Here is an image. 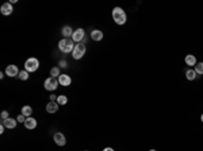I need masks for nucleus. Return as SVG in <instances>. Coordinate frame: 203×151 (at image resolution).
Wrapping results in <instances>:
<instances>
[{
    "label": "nucleus",
    "instance_id": "nucleus-1",
    "mask_svg": "<svg viewBox=\"0 0 203 151\" xmlns=\"http://www.w3.org/2000/svg\"><path fill=\"white\" fill-rule=\"evenodd\" d=\"M113 19H114V22L117 23V25H125L126 23V20H127V15H126V12L123 11V8H121V7H115V8L113 10Z\"/></svg>",
    "mask_w": 203,
    "mask_h": 151
},
{
    "label": "nucleus",
    "instance_id": "nucleus-25",
    "mask_svg": "<svg viewBox=\"0 0 203 151\" xmlns=\"http://www.w3.org/2000/svg\"><path fill=\"white\" fill-rule=\"evenodd\" d=\"M58 65H60V68H66V66H68V64H66L65 60H61Z\"/></svg>",
    "mask_w": 203,
    "mask_h": 151
},
{
    "label": "nucleus",
    "instance_id": "nucleus-28",
    "mask_svg": "<svg viewBox=\"0 0 203 151\" xmlns=\"http://www.w3.org/2000/svg\"><path fill=\"white\" fill-rule=\"evenodd\" d=\"M103 151H114V149H111V147H106Z\"/></svg>",
    "mask_w": 203,
    "mask_h": 151
},
{
    "label": "nucleus",
    "instance_id": "nucleus-11",
    "mask_svg": "<svg viewBox=\"0 0 203 151\" xmlns=\"http://www.w3.org/2000/svg\"><path fill=\"white\" fill-rule=\"evenodd\" d=\"M58 103L57 101H49L46 105V112L47 113H56L57 111H58Z\"/></svg>",
    "mask_w": 203,
    "mask_h": 151
},
{
    "label": "nucleus",
    "instance_id": "nucleus-29",
    "mask_svg": "<svg viewBox=\"0 0 203 151\" xmlns=\"http://www.w3.org/2000/svg\"><path fill=\"white\" fill-rule=\"evenodd\" d=\"M201 120H202V123H203V113H202V115H201Z\"/></svg>",
    "mask_w": 203,
    "mask_h": 151
},
{
    "label": "nucleus",
    "instance_id": "nucleus-21",
    "mask_svg": "<svg viewBox=\"0 0 203 151\" xmlns=\"http://www.w3.org/2000/svg\"><path fill=\"white\" fill-rule=\"evenodd\" d=\"M57 103H58V105H65L66 103H68V97L66 96H64V95H61V96H57Z\"/></svg>",
    "mask_w": 203,
    "mask_h": 151
},
{
    "label": "nucleus",
    "instance_id": "nucleus-16",
    "mask_svg": "<svg viewBox=\"0 0 203 151\" xmlns=\"http://www.w3.org/2000/svg\"><path fill=\"white\" fill-rule=\"evenodd\" d=\"M91 38H92L94 41H102L103 39V33L100 31V30H94L92 33H91Z\"/></svg>",
    "mask_w": 203,
    "mask_h": 151
},
{
    "label": "nucleus",
    "instance_id": "nucleus-4",
    "mask_svg": "<svg viewBox=\"0 0 203 151\" xmlns=\"http://www.w3.org/2000/svg\"><path fill=\"white\" fill-rule=\"evenodd\" d=\"M86 45L84 43H76V46H74V49L72 51V57L73 60H81V58L84 57V54H86Z\"/></svg>",
    "mask_w": 203,
    "mask_h": 151
},
{
    "label": "nucleus",
    "instance_id": "nucleus-30",
    "mask_svg": "<svg viewBox=\"0 0 203 151\" xmlns=\"http://www.w3.org/2000/svg\"><path fill=\"white\" fill-rule=\"evenodd\" d=\"M149 151H156V150H153V149H152V150H149Z\"/></svg>",
    "mask_w": 203,
    "mask_h": 151
},
{
    "label": "nucleus",
    "instance_id": "nucleus-7",
    "mask_svg": "<svg viewBox=\"0 0 203 151\" xmlns=\"http://www.w3.org/2000/svg\"><path fill=\"white\" fill-rule=\"evenodd\" d=\"M6 76H8V77H18V74L20 73L18 66L16 65H8V66L6 68Z\"/></svg>",
    "mask_w": 203,
    "mask_h": 151
},
{
    "label": "nucleus",
    "instance_id": "nucleus-20",
    "mask_svg": "<svg viewBox=\"0 0 203 151\" xmlns=\"http://www.w3.org/2000/svg\"><path fill=\"white\" fill-rule=\"evenodd\" d=\"M194 70H195L196 74L203 76V62H198V64H196L195 68H194Z\"/></svg>",
    "mask_w": 203,
    "mask_h": 151
},
{
    "label": "nucleus",
    "instance_id": "nucleus-27",
    "mask_svg": "<svg viewBox=\"0 0 203 151\" xmlns=\"http://www.w3.org/2000/svg\"><path fill=\"white\" fill-rule=\"evenodd\" d=\"M4 130H6V127L2 124V126H0V134H3V132H4Z\"/></svg>",
    "mask_w": 203,
    "mask_h": 151
},
{
    "label": "nucleus",
    "instance_id": "nucleus-24",
    "mask_svg": "<svg viewBox=\"0 0 203 151\" xmlns=\"http://www.w3.org/2000/svg\"><path fill=\"white\" fill-rule=\"evenodd\" d=\"M26 119H27V118H26L25 115H22V113H20V115H18V118H16V120H18L19 123H25Z\"/></svg>",
    "mask_w": 203,
    "mask_h": 151
},
{
    "label": "nucleus",
    "instance_id": "nucleus-18",
    "mask_svg": "<svg viewBox=\"0 0 203 151\" xmlns=\"http://www.w3.org/2000/svg\"><path fill=\"white\" fill-rule=\"evenodd\" d=\"M61 76V72H60V68L58 66H54L50 69V77H54V78H58Z\"/></svg>",
    "mask_w": 203,
    "mask_h": 151
},
{
    "label": "nucleus",
    "instance_id": "nucleus-23",
    "mask_svg": "<svg viewBox=\"0 0 203 151\" xmlns=\"http://www.w3.org/2000/svg\"><path fill=\"white\" fill-rule=\"evenodd\" d=\"M0 118H2V123H3L6 119H8V118H10V113L7 112V111H3V112H2V115H0Z\"/></svg>",
    "mask_w": 203,
    "mask_h": 151
},
{
    "label": "nucleus",
    "instance_id": "nucleus-5",
    "mask_svg": "<svg viewBox=\"0 0 203 151\" xmlns=\"http://www.w3.org/2000/svg\"><path fill=\"white\" fill-rule=\"evenodd\" d=\"M58 85H60V82H58V78L49 77V78H46V80H45V84H43V87H45V89H46V91H50V92H53V91H56V89L58 88Z\"/></svg>",
    "mask_w": 203,
    "mask_h": 151
},
{
    "label": "nucleus",
    "instance_id": "nucleus-8",
    "mask_svg": "<svg viewBox=\"0 0 203 151\" xmlns=\"http://www.w3.org/2000/svg\"><path fill=\"white\" fill-rule=\"evenodd\" d=\"M53 139H54V142H56V145L57 146H65L66 145V138H65V135H64L62 132H56L54 134V136H53Z\"/></svg>",
    "mask_w": 203,
    "mask_h": 151
},
{
    "label": "nucleus",
    "instance_id": "nucleus-26",
    "mask_svg": "<svg viewBox=\"0 0 203 151\" xmlns=\"http://www.w3.org/2000/svg\"><path fill=\"white\" fill-rule=\"evenodd\" d=\"M57 100V96L56 95H50V101H56Z\"/></svg>",
    "mask_w": 203,
    "mask_h": 151
},
{
    "label": "nucleus",
    "instance_id": "nucleus-9",
    "mask_svg": "<svg viewBox=\"0 0 203 151\" xmlns=\"http://www.w3.org/2000/svg\"><path fill=\"white\" fill-rule=\"evenodd\" d=\"M14 11V8H12V4L10 2H7L4 3L2 7H0V12H2V15H6V16H8V15H11Z\"/></svg>",
    "mask_w": 203,
    "mask_h": 151
},
{
    "label": "nucleus",
    "instance_id": "nucleus-3",
    "mask_svg": "<svg viewBox=\"0 0 203 151\" xmlns=\"http://www.w3.org/2000/svg\"><path fill=\"white\" fill-rule=\"evenodd\" d=\"M39 68V61L37 60V58H29V60H26L25 62V70L29 72V73H33V72H37Z\"/></svg>",
    "mask_w": 203,
    "mask_h": 151
},
{
    "label": "nucleus",
    "instance_id": "nucleus-13",
    "mask_svg": "<svg viewBox=\"0 0 203 151\" xmlns=\"http://www.w3.org/2000/svg\"><path fill=\"white\" fill-rule=\"evenodd\" d=\"M23 124H25L26 130H34V128L37 127V120L30 116V118H27V119H26V122L23 123Z\"/></svg>",
    "mask_w": 203,
    "mask_h": 151
},
{
    "label": "nucleus",
    "instance_id": "nucleus-2",
    "mask_svg": "<svg viewBox=\"0 0 203 151\" xmlns=\"http://www.w3.org/2000/svg\"><path fill=\"white\" fill-rule=\"evenodd\" d=\"M74 46H76V45H73L72 38H69V39L64 38V39H61L58 42V49L62 51V53H72Z\"/></svg>",
    "mask_w": 203,
    "mask_h": 151
},
{
    "label": "nucleus",
    "instance_id": "nucleus-14",
    "mask_svg": "<svg viewBox=\"0 0 203 151\" xmlns=\"http://www.w3.org/2000/svg\"><path fill=\"white\" fill-rule=\"evenodd\" d=\"M73 33H74V31L72 30V27H70V26H64V27H62V30H61V34H62V37H64V38H66V39L72 38Z\"/></svg>",
    "mask_w": 203,
    "mask_h": 151
},
{
    "label": "nucleus",
    "instance_id": "nucleus-31",
    "mask_svg": "<svg viewBox=\"0 0 203 151\" xmlns=\"http://www.w3.org/2000/svg\"><path fill=\"white\" fill-rule=\"evenodd\" d=\"M86 151H88V150H86Z\"/></svg>",
    "mask_w": 203,
    "mask_h": 151
},
{
    "label": "nucleus",
    "instance_id": "nucleus-15",
    "mask_svg": "<svg viewBox=\"0 0 203 151\" xmlns=\"http://www.w3.org/2000/svg\"><path fill=\"white\" fill-rule=\"evenodd\" d=\"M184 61H185V65H188V66H191V68H192V66L195 68V65L198 64V61H196V57L192 56V54H188V56H185Z\"/></svg>",
    "mask_w": 203,
    "mask_h": 151
},
{
    "label": "nucleus",
    "instance_id": "nucleus-17",
    "mask_svg": "<svg viewBox=\"0 0 203 151\" xmlns=\"http://www.w3.org/2000/svg\"><path fill=\"white\" fill-rule=\"evenodd\" d=\"M22 115H25L26 118H30V116L33 115V108L30 107V105H25V107H22Z\"/></svg>",
    "mask_w": 203,
    "mask_h": 151
},
{
    "label": "nucleus",
    "instance_id": "nucleus-19",
    "mask_svg": "<svg viewBox=\"0 0 203 151\" xmlns=\"http://www.w3.org/2000/svg\"><path fill=\"white\" fill-rule=\"evenodd\" d=\"M185 77H187V80H188V81L195 80V78H196V73H195V70H194V69H188L187 72H185Z\"/></svg>",
    "mask_w": 203,
    "mask_h": 151
},
{
    "label": "nucleus",
    "instance_id": "nucleus-22",
    "mask_svg": "<svg viewBox=\"0 0 203 151\" xmlns=\"http://www.w3.org/2000/svg\"><path fill=\"white\" fill-rule=\"evenodd\" d=\"M29 76L30 73L29 72H26V70H22L20 73L18 74V77H19V80H22V81H26V80H29Z\"/></svg>",
    "mask_w": 203,
    "mask_h": 151
},
{
    "label": "nucleus",
    "instance_id": "nucleus-12",
    "mask_svg": "<svg viewBox=\"0 0 203 151\" xmlns=\"http://www.w3.org/2000/svg\"><path fill=\"white\" fill-rule=\"evenodd\" d=\"M16 123H18V120L16 119H12V118H8V119H6L4 122L2 123L3 126L6 127V128H8V130H14L16 127Z\"/></svg>",
    "mask_w": 203,
    "mask_h": 151
},
{
    "label": "nucleus",
    "instance_id": "nucleus-6",
    "mask_svg": "<svg viewBox=\"0 0 203 151\" xmlns=\"http://www.w3.org/2000/svg\"><path fill=\"white\" fill-rule=\"evenodd\" d=\"M83 39H86V33H84V30L83 29L74 30V33H73V35H72V41H73V42L80 43Z\"/></svg>",
    "mask_w": 203,
    "mask_h": 151
},
{
    "label": "nucleus",
    "instance_id": "nucleus-10",
    "mask_svg": "<svg viewBox=\"0 0 203 151\" xmlns=\"http://www.w3.org/2000/svg\"><path fill=\"white\" fill-rule=\"evenodd\" d=\"M58 82H60V85H62V87H69V85L72 84V78H70V76H68V74H61L58 77Z\"/></svg>",
    "mask_w": 203,
    "mask_h": 151
}]
</instances>
